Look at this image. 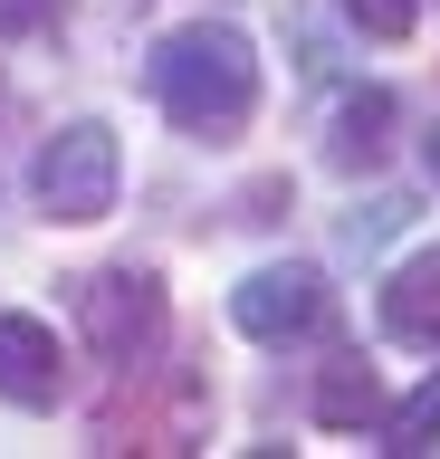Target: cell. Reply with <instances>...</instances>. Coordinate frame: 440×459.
<instances>
[{"label": "cell", "instance_id": "obj_1", "mask_svg": "<svg viewBox=\"0 0 440 459\" xmlns=\"http://www.w3.org/2000/svg\"><path fill=\"white\" fill-rule=\"evenodd\" d=\"M144 77H153V106L173 115V134H192V143H239L249 115H259V48L230 20L163 29Z\"/></svg>", "mask_w": 440, "mask_h": 459}, {"label": "cell", "instance_id": "obj_2", "mask_svg": "<svg viewBox=\"0 0 440 459\" xmlns=\"http://www.w3.org/2000/svg\"><path fill=\"white\" fill-rule=\"evenodd\" d=\"M116 182H125V153H116V125H106V115L58 125V134L39 143V163H30L39 221H67V230L106 221V211H116Z\"/></svg>", "mask_w": 440, "mask_h": 459}, {"label": "cell", "instance_id": "obj_3", "mask_svg": "<svg viewBox=\"0 0 440 459\" xmlns=\"http://www.w3.org/2000/svg\"><path fill=\"white\" fill-rule=\"evenodd\" d=\"M77 335H87L96 364H153L163 354V335H173V297H163V278L153 268H96V278H77Z\"/></svg>", "mask_w": 440, "mask_h": 459}, {"label": "cell", "instance_id": "obj_4", "mask_svg": "<svg viewBox=\"0 0 440 459\" xmlns=\"http://www.w3.org/2000/svg\"><path fill=\"white\" fill-rule=\"evenodd\" d=\"M230 325L249 344H297L325 325V278L306 268V258H268V268H249V278L230 287Z\"/></svg>", "mask_w": 440, "mask_h": 459}, {"label": "cell", "instance_id": "obj_5", "mask_svg": "<svg viewBox=\"0 0 440 459\" xmlns=\"http://www.w3.org/2000/svg\"><path fill=\"white\" fill-rule=\"evenodd\" d=\"M0 402H20V411H58L67 402V344L39 316H0Z\"/></svg>", "mask_w": 440, "mask_h": 459}, {"label": "cell", "instance_id": "obj_6", "mask_svg": "<svg viewBox=\"0 0 440 459\" xmlns=\"http://www.w3.org/2000/svg\"><path fill=\"white\" fill-rule=\"evenodd\" d=\"M374 316H383V335H393V344H411V354H440V249H411L402 268L383 278Z\"/></svg>", "mask_w": 440, "mask_h": 459}, {"label": "cell", "instance_id": "obj_7", "mask_svg": "<svg viewBox=\"0 0 440 459\" xmlns=\"http://www.w3.org/2000/svg\"><path fill=\"white\" fill-rule=\"evenodd\" d=\"M393 96H383V86H354L345 106H335V134H325V163L335 172H374L383 153H393Z\"/></svg>", "mask_w": 440, "mask_h": 459}, {"label": "cell", "instance_id": "obj_8", "mask_svg": "<svg viewBox=\"0 0 440 459\" xmlns=\"http://www.w3.org/2000/svg\"><path fill=\"white\" fill-rule=\"evenodd\" d=\"M316 421H325V430H374V421H383V383H374V364H364V354L325 364V383H316Z\"/></svg>", "mask_w": 440, "mask_h": 459}, {"label": "cell", "instance_id": "obj_9", "mask_svg": "<svg viewBox=\"0 0 440 459\" xmlns=\"http://www.w3.org/2000/svg\"><path fill=\"white\" fill-rule=\"evenodd\" d=\"M431 440H440V373H431V383H421V393H402V402H393V411H383V450H393V459L431 450Z\"/></svg>", "mask_w": 440, "mask_h": 459}, {"label": "cell", "instance_id": "obj_10", "mask_svg": "<svg viewBox=\"0 0 440 459\" xmlns=\"http://www.w3.org/2000/svg\"><path fill=\"white\" fill-rule=\"evenodd\" d=\"M345 20L364 29V39H383V48H393V39H411V20H421V0H345Z\"/></svg>", "mask_w": 440, "mask_h": 459}, {"label": "cell", "instance_id": "obj_11", "mask_svg": "<svg viewBox=\"0 0 440 459\" xmlns=\"http://www.w3.org/2000/svg\"><path fill=\"white\" fill-rule=\"evenodd\" d=\"M58 20H67V0H0V39H39Z\"/></svg>", "mask_w": 440, "mask_h": 459}, {"label": "cell", "instance_id": "obj_12", "mask_svg": "<svg viewBox=\"0 0 440 459\" xmlns=\"http://www.w3.org/2000/svg\"><path fill=\"white\" fill-rule=\"evenodd\" d=\"M402 221H411V201H374V211L345 221V249H364V239H383V230H402Z\"/></svg>", "mask_w": 440, "mask_h": 459}, {"label": "cell", "instance_id": "obj_13", "mask_svg": "<svg viewBox=\"0 0 440 459\" xmlns=\"http://www.w3.org/2000/svg\"><path fill=\"white\" fill-rule=\"evenodd\" d=\"M421 163H431V182H440V125H431V134H421Z\"/></svg>", "mask_w": 440, "mask_h": 459}]
</instances>
